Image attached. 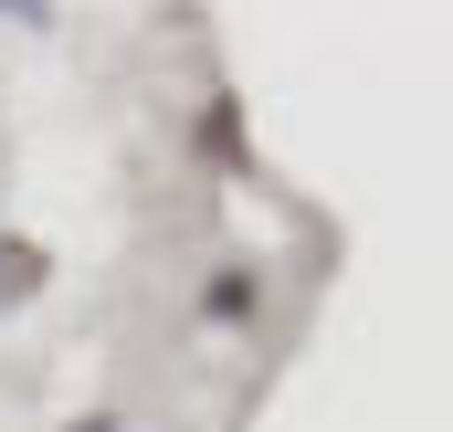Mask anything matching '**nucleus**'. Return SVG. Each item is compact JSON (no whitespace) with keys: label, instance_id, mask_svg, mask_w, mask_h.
Masks as SVG:
<instances>
[{"label":"nucleus","instance_id":"f257e3e1","mask_svg":"<svg viewBox=\"0 0 453 432\" xmlns=\"http://www.w3.org/2000/svg\"><path fill=\"white\" fill-rule=\"evenodd\" d=\"M42 285V243H0V306H21Z\"/></svg>","mask_w":453,"mask_h":432},{"label":"nucleus","instance_id":"f03ea898","mask_svg":"<svg viewBox=\"0 0 453 432\" xmlns=\"http://www.w3.org/2000/svg\"><path fill=\"white\" fill-rule=\"evenodd\" d=\"M64 432H116V422H106V412H85V422H64Z\"/></svg>","mask_w":453,"mask_h":432}]
</instances>
